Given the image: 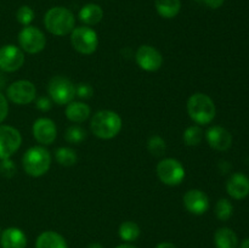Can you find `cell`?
Returning a JSON list of instances; mask_svg holds the SVG:
<instances>
[{
    "label": "cell",
    "instance_id": "obj_22",
    "mask_svg": "<svg viewBox=\"0 0 249 248\" xmlns=\"http://www.w3.org/2000/svg\"><path fill=\"white\" fill-rule=\"evenodd\" d=\"M158 15L163 18H174L181 10V0H155Z\"/></svg>",
    "mask_w": 249,
    "mask_h": 248
},
{
    "label": "cell",
    "instance_id": "obj_34",
    "mask_svg": "<svg viewBox=\"0 0 249 248\" xmlns=\"http://www.w3.org/2000/svg\"><path fill=\"white\" fill-rule=\"evenodd\" d=\"M201 2L211 9H219L220 6H223L225 0H201Z\"/></svg>",
    "mask_w": 249,
    "mask_h": 248
},
{
    "label": "cell",
    "instance_id": "obj_38",
    "mask_svg": "<svg viewBox=\"0 0 249 248\" xmlns=\"http://www.w3.org/2000/svg\"><path fill=\"white\" fill-rule=\"evenodd\" d=\"M87 248H105V247L101 245V243H96V242H95V243H90V245L88 246Z\"/></svg>",
    "mask_w": 249,
    "mask_h": 248
},
{
    "label": "cell",
    "instance_id": "obj_3",
    "mask_svg": "<svg viewBox=\"0 0 249 248\" xmlns=\"http://www.w3.org/2000/svg\"><path fill=\"white\" fill-rule=\"evenodd\" d=\"M187 113L197 125H207L215 118L216 107L211 96L196 92L187 100Z\"/></svg>",
    "mask_w": 249,
    "mask_h": 248
},
{
    "label": "cell",
    "instance_id": "obj_26",
    "mask_svg": "<svg viewBox=\"0 0 249 248\" xmlns=\"http://www.w3.org/2000/svg\"><path fill=\"white\" fill-rule=\"evenodd\" d=\"M147 150L155 157H160L167 151V143L162 136L152 135L147 141Z\"/></svg>",
    "mask_w": 249,
    "mask_h": 248
},
{
    "label": "cell",
    "instance_id": "obj_31",
    "mask_svg": "<svg viewBox=\"0 0 249 248\" xmlns=\"http://www.w3.org/2000/svg\"><path fill=\"white\" fill-rule=\"evenodd\" d=\"M15 173H16V165H15L14 160H11V158H7V159H2L0 162V174L5 177H14Z\"/></svg>",
    "mask_w": 249,
    "mask_h": 248
},
{
    "label": "cell",
    "instance_id": "obj_11",
    "mask_svg": "<svg viewBox=\"0 0 249 248\" xmlns=\"http://www.w3.org/2000/svg\"><path fill=\"white\" fill-rule=\"evenodd\" d=\"M24 63V53L19 46L6 44L0 48V71L12 73L18 71Z\"/></svg>",
    "mask_w": 249,
    "mask_h": 248
},
{
    "label": "cell",
    "instance_id": "obj_24",
    "mask_svg": "<svg viewBox=\"0 0 249 248\" xmlns=\"http://www.w3.org/2000/svg\"><path fill=\"white\" fill-rule=\"evenodd\" d=\"M55 159L62 167H73L78 160V155L72 147H58L55 150Z\"/></svg>",
    "mask_w": 249,
    "mask_h": 248
},
{
    "label": "cell",
    "instance_id": "obj_21",
    "mask_svg": "<svg viewBox=\"0 0 249 248\" xmlns=\"http://www.w3.org/2000/svg\"><path fill=\"white\" fill-rule=\"evenodd\" d=\"M214 243L216 248H237L238 237L230 228H219L214 233Z\"/></svg>",
    "mask_w": 249,
    "mask_h": 248
},
{
    "label": "cell",
    "instance_id": "obj_8",
    "mask_svg": "<svg viewBox=\"0 0 249 248\" xmlns=\"http://www.w3.org/2000/svg\"><path fill=\"white\" fill-rule=\"evenodd\" d=\"M18 45L23 53L36 55L45 49L46 36L36 27L26 26L18 33Z\"/></svg>",
    "mask_w": 249,
    "mask_h": 248
},
{
    "label": "cell",
    "instance_id": "obj_27",
    "mask_svg": "<svg viewBox=\"0 0 249 248\" xmlns=\"http://www.w3.org/2000/svg\"><path fill=\"white\" fill-rule=\"evenodd\" d=\"M215 215L219 220L228 221L233 214V206L228 198H220L215 204Z\"/></svg>",
    "mask_w": 249,
    "mask_h": 248
},
{
    "label": "cell",
    "instance_id": "obj_25",
    "mask_svg": "<svg viewBox=\"0 0 249 248\" xmlns=\"http://www.w3.org/2000/svg\"><path fill=\"white\" fill-rule=\"evenodd\" d=\"M182 139L187 146H197L201 143L202 139H203V130L199 125H191L184 131Z\"/></svg>",
    "mask_w": 249,
    "mask_h": 248
},
{
    "label": "cell",
    "instance_id": "obj_12",
    "mask_svg": "<svg viewBox=\"0 0 249 248\" xmlns=\"http://www.w3.org/2000/svg\"><path fill=\"white\" fill-rule=\"evenodd\" d=\"M135 61L146 72H156L163 66L162 53L151 45H141L135 53Z\"/></svg>",
    "mask_w": 249,
    "mask_h": 248
},
{
    "label": "cell",
    "instance_id": "obj_20",
    "mask_svg": "<svg viewBox=\"0 0 249 248\" xmlns=\"http://www.w3.org/2000/svg\"><path fill=\"white\" fill-rule=\"evenodd\" d=\"M79 19L85 24V26H95L100 23L104 18V10L100 5L90 2V4L84 5L79 11Z\"/></svg>",
    "mask_w": 249,
    "mask_h": 248
},
{
    "label": "cell",
    "instance_id": "obj_41",
    "mask_svg": "<svg viewBox=\"0 0 249 248\" xmlns=\"http://www.w3.org/2000/svg\"><path fill=\"white\" fill-rule=\"evenodd\" d=\"M0 233H1V229H0Z\"/></svg>",
    "mask_w": 249,
    "mask_h": 248
},
{
    "label": "cell",
    "instance_id": "obj_36",
    "mask_svg": "<svg viewBox=\"0 0 249 248\" xmlns=\"http://www.w3.org/2000/svg\"><path fill=\"white\" fill-rule=\"evenodd\" d=\"M116 248H138L136 247V246H134V245H131V243H122V245H119V246H117Z\"/></svg>",
    "mask_w": 249,
    "mask_h": 248
},
{
    "label": "cell",
    "instance_id": "obj_4",
    "mask_svg": "<svg viewBox=\"0 0 249 248\" xmlns=\"http://www.w3.org/2000/svg\"><path fill=\"white\" fill-rule=\"evenodd\" d=\"M50 165L51 155L44 146L29 147L22 157V167L29 177H43L49 172Z\"/></svg>",
    "mask_w": 249,
    "mask_h": 248
},
{
    "label": "cell",
    "instance_id": "obj_15",
    "mask_svg": "<svg viewBox=\"0 0 249 248\" xmlns=\"http://www.w3.org/2000/svg\"><path fill=\"white\" fill-rule=\"evenodd\" d=\"M206 140L213 150L228 151L232 146V135L228 129L220 125H213L206 131Z\"/></svg>",
    "mask_w": 249,
    "mask_h": 248
},
{
    "label": "cell",
    "instance_id": "obj_14",
    "mask_svg": "<svg viewBox=\"0 0 249 248\" xmlns=\"http://www.w3.org/2000/svg\"><path fill=\"white\" fill-rule=\"evenodd\" d=\"M182 202L189 213L194 215H203L209 209V197L202 190L191 189L185 192Z\"/></svg>",
    "mask_w": 249,
    "mask_h": 248
},
{
    "label": "cell",
    "instance_id": "obj_33",
    "mask_svg": "<svg viewBox=\"0 0 249 248\" xmlns=\"http://www.w3.org/2000/svg\"><path fill=\"white\" fill-rule=\"evenodd\" d=\"M7 114H9V102L6 96L0 92V124L6 119Z\"/></svg>",
    "mask_w": 249,
    "mask_h": 248
},
{
    "label": "cell",
    "instance_id": "obj_17",
    "mask_svg": "<svg viewBox=\"0 0 249 248\" xmlns=\"http://www.w3.org/2000/svg\"><path fill=\"white\" fill-rule=\"evenodd\" d=\"M27 236L21 229L7 228L0 233V246L1 248H26L27 247Z\"/></svg>",
    "mask_w": 249,
    "mask_h": 248
},
{
    "label": "cell",
    "instance_id": "obj_29",
    "mask_svg": "<svg viewBox=\"0 0 249 248\" xmlns=\"http://www.w3.org/2000/svg\"><path fill=\"white\" fill-rule=\"evenodd\" d=\"M16 19L19 24H22L23 27L31 26V23L34 19V10L31 6H23L19 7L16 12Z\"/></svg>",
    "mask_w": 249,
    "mask_h": 248
},
{
    "label": "cell",
    "instance_id": "obj_37",
    "mask_svg": "<svg viewBox=\"0 0 249 248\" xmlns=\"http://www.w3.org/2000/svg\"><path fill=\"white\" fill-rule=\"evenodd\" d=\"M240 248H249V237L248 238H245V240H243L242 242H241Z\"/></svg>",
    "mask_w": 249,
    "mask_h": 248
},
{
    "label": "cell",
    "instance_id": "obj_13",
    "mask_svg": "<svg viewBox=\"0 0 249 248\" xmlns=\"http://www.w3.org/2000/svg\"><path fill=\"white\" fill-rule=\"evenodd\" d=\"M32 133L34 139L43 146L51 145L57 138V128L55 122L46 117H41L34 121Z\"/></svg>",
    "mask_w": 249,
    "mask_h": 248
},
{
    "label": "cell",
    "instance_id": "obj_7",
    "mask_svg": "<svg viewBox=\"0 0 249 248\" xmlns=\"http://www.w3.org/2000/svg\"><path fill=\"white\" fill-rule=\"evenodd\" d=\"M158 179L167 186H178L185 179V167L177 158H163L157 164Z\"/></svg>",
    "mask_w": 249,
    "mask_h": 248
},
{
    "label": "cell",
    "instance_id": "obj_30",
    "mask_svg": "<svg viewBox=\"0 0 249 248\" xmlns=\"http://www.w3.org/2000/svg\"><path fill=\"white\" fill-rule=\"evenodd\" d=\"M94 95V88L89 83H79L75 85V96L82 100H88Z\"/></svg>",
    "mask_w": 249,
    "mask_h": 248
},
{
    "label": "cell",
    "instance_id": "obj_18",
    "mask_svg": "<svg viewBox=\"0 0 249 248\" xmlns=\"http://www.w3.org/2000/svg\"><path fill=\"white\" fill-rule=\"evenodd\" d=\"M65 114L67 117V119L72 123L80 124L84 123L88 118L91 114V109H90L89 105H87L83 101H74L73 100L72 102L66 106Z\"/></svg>",
    "mask_w": 249,
    "mask_h": 248
},
{
    "label": "cell",
    "instance_id": "obj_35",
    "mask_svg": "<svg viewBox=\"0 0 249 248\" xmlns=\"http://www.w3.org/2000/svg\"><path fill=\"white\" fill-rule=\"evenodd\" d=\"M156 248H178V247L172 242H160L156 246Z\"/></svg>",
    "mask_w": 249,
    "mask_h": 248
},
{
    "label": "cell",
    "instance_id": "obj_39",
    "mask_svg": "<svg viewBox=\"0 0 249 248\" xmlns=\"http://www.w3.org/2000/svg\"><path fill=\"white\" fill-rule=\"evenodd\" d=\"M4 84H5V78L2 77V74L0 73V88L4 87Z\"/></svg>",
    "mask_w": 249,
    "mask_h": 248
},
{
    "label": "cell",
    "instance_id": "obj_32",
    "mask_svg": "<svg viewBox=\"0 0 249 248\" xmlns=\"http://www.w3.org/2000/svg\"><path fill=\"white\" fill-rule=\"evenodd\" d=\"M36 108L40 109V111L46 112V111H50L51 107H53V101H51L50 97H46V96H41L36 99Z\"/></svg>",
    "mask_w": 249,
    "mask_h": 248
},
{
    "label": "cell",
    "instance_id": "obj_9",
    "mask_svg": "<svg viewBox=\"0 0 249 248\" xmlns=\"http://www.w3.org/2000/svg\"><path fill=\"white\" fill-rule=\"evenodd\" d=\"M6 99H9L12 104L19 105V106L32 104L36 99V85L31 80H16L7 87Z\"/></svg>",
    "mask_w": 249,
    "mask_h": 248
},
{
    "label": "cell",
    "instance_id": "obj_1",
    "mask_svg": "<svg viewBox=\"0 0 249 248\" xmlns=\"http://www.w3.org/2000/svg\"><path fill=\"white\" fill-rule=\"evenodd\" d=\"M123 121L117 112L111 109H101L92 116L90 129L96 138L102 140L113 139L121 133Z\"/></svg>",
    "mask_w": 249,
    "mask_h": 248
},
{
    "label": "cell",
    "instance_id": "obj_19",
    "mask_svg": "<svg viewBox=\"0 0 249 248\" xmlns=\"http://www.w3.org/2000/svg\"><path fill=\"white\" fill-rule=\"evenodd\" d=\"M36 248H68L67 241L56 231H43L36 237Z\"/></svg>",
    "mask_w": 249,
    "mask_h": 248
},
{
    "label": "cell",
    "instance_id": "obj_40",
    "mask_svg": "<svg viewBox=\"0 0 249 248\" xmlns=\"http://www.w3.org/2000/svg\"><path fill=\"white\" fill-rule=\"evenodd\" d=\"M196 1H198V2H201V0H196Z\"/></svg>",
    "mask_w": 249,
    "mask_h": 248
},
{
    "label": "cell",
    "instance_id": "obj_28",
    "mask_svg": "<svg viewBox=\"0 0 249 248\" xmlns=\"http://www.w3.org/2000/svg\"><path fill=\"white\" fill-rule=\"evenodd\" d=\"M65 139L70 143H80L87 139V130L80 125L73 124L68 126L65 131Z\"/></svg>",
    "mask_w": 249,
    "mask_h": 248
},
{
    "label": "cell",
    "instance_id": "obj_6",
    "mask_svg": "<svg viewBox=\"0 0 249 248\" xmlns=\"http://www.w3.org/2000/svg\"><path fill=\"white\" fill-rule=\"evenodd\" d=\"M71 44L77 53L82 55H91L97 50L99 36L91 27H75L71 33Z\"/></svg>",
    "mask_w": 249,
    "mask_h": 248
},
{
    "label": "cell",
    "instance_id": "obj_16",
    "mask_svg": "<svg viewBox=\"0 0 249 248\" xmlns=\"http://www.w3.org/2000/svg\"><path fill=\"white\" fill-rule=\"evenodd\" d=\"M226 191L233 199H243L249 195V177L242 173H233L226 182Z\"/></svg>",
    "mask_w": 249,
    "mask_h": 248
},
{
    "label": "cell",
    "instance_id": "obj_23",
    "mask_svg": "<svg viewBox=\"0 0 249 248\" xmlns=\"http://www.w3.org/2000/svg\"><path fill=\"white\" fill-rule=\"evenodd\" d=\"M118 233L122 241H124L125 243H131L140 237L141 230L140 226L135 221L128 220L121 224L118 229Z\"/></svg>",
    "mask_w": 249,
    "mask_h": 248
},
{
    "label": "cell",
    "instance_id": "obj_10",
    "mask_svg": "<svg viewBox=\"0 0 249 248\" xmlns=\"http://www.w3.org/2000/svg\"><path fill=\"white\" fill-rule=\"evenodd\" d=\"M22 135L16 128L0 124V160L11 158L19 150Z\"/></svg>",
    "mask_w": 249,
    "mask_h": 248
},
{
    "label": "cell",
    "instance_id": "obj_2",
    "mask_svg": "<svg viewBox=\"0 0 249 248\" xmlns=\"http://www.w3.org/2000/svg\"><path fill=\"white\" fill-rule=\"evenodd\" d=\"M44 26L46 31L56 36H63L72 33L75 28V17L70 9L55 6L48 10L44 16Z\"/></svg>",
    "mask_w": 249,
    "mask_h": 248
},
{
    "label": "cell",
    "instance_id": "obj_5",
    "mask_svg": "<svg viewBox=\"0 0 249 248\" xmlns=\"http://www.w3.org/2000/svg\"><path fill=\"white\" fill-rule=\"evenodd\" d=\"M48 94L53 104L68 105L75 97V84L63 75H55L49 80Z\"/></svg>",
    "mask_w": 249,
    "mask_h": 248
}]
</instances>
